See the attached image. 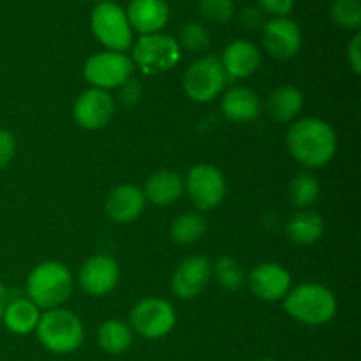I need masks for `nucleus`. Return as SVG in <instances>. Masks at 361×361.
<instances>
[{
  "label": "nucleus",
  "instance_id": "0eeeda50",
  "mask_svg": "<svg viewBox=\"0 0 361 361\" xmlns=\"http://www.w3.org/2000/svg\"><path fill=\"white\" fill-rule=\"evenodd\" d=\"M228 74L222 67L221 59L204 55L194 60L183 74V90L187 97L196 102H210L221 95L228 83Z\"/></svg>",
  "mask_w": 361,
  "mask_h": 361
},
{
  "label": "nucleus",
  "instance_id": "4be33fe9",
  "mask_svg": "<svg viewBox=\"0 0 361 361\" xmlns=\"http://www.w3.org/2000/svg\"><path fill=\"white\" fill-rule=\"evenodd\" d=\"M303 94L293 85H282L275 88L267 101V111L275 122H291L303 109Z\"/></svg>",
  "mask_w": 361,
  "mask_h": 361
},
{
  "label": "nucleus",
  "instance_id": "2f4dec72",
  "mask_svg": "<svg viewBox=\"0 0 361 361\" xmlns=\"http://www.w3.org/2000/svg\"><path fill=\"white\" fill-rule=\"evenodd\" d=\"M257 7L274 18L288 16L295 7V0H257Z\"/></svg>",
  "mask_w": 361,
  "mask_h": 361
},
{
  "label": "nucleus",
  "instance_id": "f8f14e48",
  "mask_svg": "<svg viewBox=\"0 0 361 361\" xmlns=\"http://www.w3.org/2000/svg\"><path fill=\"white\" fill-rule=\"evenodd\" d=\"M263 46L277 60H291L302 49V30L288 16L271 18L263 25Z\"/></svg>",
  "mask_w": 361,
  "mask_h": 361
},
{
  "label": "nucleus",
  "instance_id": "c9c22d12",
  "mask_svg": "<svg viewBox=\"0 0 361 361\" xmlns=\"http://www.w3.org/2000/svg\"><path fill=\"white\" fill-rule=\"evenodd\" d=\"M7 303H9V295H7L6 286L0 282V319H2V314H4V310H6Z\"/></svg>",
  "mask_w": 361,
  "mask_h": 361
},
{
  "label": "nucleus",
  "instance_id": "f257e3e1",
  "mask_svg": "<svg viewBox=\"0 0 361 361\" xmlns=\"http://www.w3.org/2000/svg\"><path fill=\"white\" fill-rule=\"evenodd\" d=\"M288 150L305 168H323L337 152L334 127L316 116H307L293 123L286 136Z\"/></svg>",
  "mask_w": 361,
  "mask_h": 361
},
{
  "label": "nucleus",
  "instance_id": "f03ea898",
  "mask_svg": "<svg viewBox=\"0 0 361 361\" xmlns=\"http://www.w3.org/2000/svg\"><path fill=\"white\" fill-rule=\"evenodd\" d=\"M337 298L326 286L305 282L289 289L284 298V310L298 323L321 326L330 323L337 314Z\"/></svg>",
  "mask_w": 361,
  "mask_h": 361
},
{
  "label": "nucleus",
  "instance_id": "cd10ccee",
  "mask_svg": "<svg viewBox=\"0 0 361 361\" xmlns=\"http://www.w3.org/2000/svg\"><path fill=\"white\" fill-rule=\"evenodd\" d=\"M176 41H178L180 49L183 48L189 53H196V55L207 53L212 44L207 28L201 23H194V21H189V23H185L180 28V34Z\"/></svg>",
  "mask_w": 361,
  "mask_h": 361
},
{
  "label": "nucleus",
  "instance_id": "393cba45",
  "mask_svg": "<svg viewBox=\"0 0 361 361\" xmlns=\"http://www.w3.org/2000/svg\"><path fill=\"white\" fill-rule=\"evenodd\" d=\"M207 231V222L196 212H189V214H182L176 217L171 224V238L175 243L180 245H190L196 243L201 236Z\"/></svg>",
  "mask_w": 361,
  "mask_h": 361
},
{
  "label": "nucleus",
  "instance_id": "6e6552de",
  "mask_svg": "<svg viewBox=\"0 0 361 361\" xmlns=\"http://www.w3.org/2000/svg\"><path fill=\"white\" fill-rule=\"evenodd\" d=\"M134 71V62L126 53L101 51L92 55L85 62L83 76L94 88L111 90L120 88L126 81L130 80Z\"/></svg>",
  "mask_w": 361,
  "mask_h": 361
},
{
  "label": "nucleus",
  "instance_id": "39448f33",
  "mask_svg": "<svg viewBox=\"0 0 361 361\" xmlns=\"http://www.w3.org/2000/svg\"><path fill=\"white\" fill-rule=\"evenodd\" d=\"M90 27L97 41L108 51L126 53L133 48V28L122 7L111 0L97 4L92 11Z\"/></svg>",
  "mask_w": 361,
  "mask_h": 361
},
{
  "label": "nucleus",
  "instance_id": "7c9ffc66",
  "mask_svg": "<svg viewBox=\"0 0 361 361\" xmlns=\"http://www.w3.org/2000/svg\"><path fill=\"white\" fill-rule=\"evenodd\" d=\"M16 155V140L13 133L0 129V169H6Z\"/></svg>",
  "mask_w": 361,
  "mask_h": 361
},
{
  "label": "nucleus",
  "instance_id": "ddd939ff",
  "mask_svg": "<svg viewBox=\"0 0 361 361\" xmlns=\"http://www.w3.org/2000/svg\"><path fill=\"white\" fill-rule=\"evenodd\" d=\"M120 281V267L108 254L88 257L80 268V286L87 295L106 296L116 288Z\"/></svg>",
  "mask_w": 361,
  "mask_h": 361
},
{
  "label": "nucleus",
  "instance_id": "7ed1b4c3",
  "mask_svg": "<svg viewBox=\"0 0 361 361\" xmlns=\"http://www.w3.org/2000/svg\"><path fill=\"white\" fill-rule=\"evenodd\" d=\"M73 293V275L59 261H44L30 271L27 279V298L39 309H56Z\"/></svg>",
  "mask_w": 361,
  "mask_h": 361
},
{
  "label": "nucleus",
  "instance_id": "20e7f679",
  "mask_svg": "<svg viewBox=\"0 0 361 361\" xmlns=\"http://www.w3.org/2000/svg\"><path fill=\"white\" fill-rule=\"evenodd\" d=\"M35 331L39 342L53 355L74 353L85 338V328L80 317L62 307L41 314Z\"/></svg>",
  "mask_w": 361,
  "mask_h": 361
},
{
  "label": "nucleus",
  "instance_id": "5701e85b",
  "mask_svg": "<svg viewBox=\"0 0 361 361\" xmlns=\"http://www.w3.org/2000/svg\"><path fill=\"white\" fill-rule=\"evenodd\" d=\"M286 235L298 245H312L324 235V221L314 210H298L286 224Z\"/></svg>",
  "mask_w": 361,
  "mask_h": 361
},
{
  "label": "nucleus",
  "instance_id": "4468645a",
  "mask_svg": "<svg viewBox=\"0 0 361 361\" xmlns=\"http://www.w3.org/2000/svg\"><path fill=\"white\" fill-rule=\"evenodd\" d=\"M210 279V261L203 256H190L176 267L171 277V291L182 300H192L207 289Z\"/></svg>",
  "mask_w": 361,
  "mask_h": 361
},
{
  "label": "nucleus",
  "instance_id": "bb28decb",
  "mask_svg": "<svg viewBox=\"0 0 361 361\" xmlns=\"http://www.w3.org/2000/svg\"><path fill=\"white\" fill-rule=\"evenodd\" d=\"M212 275L219 282V286L229 289V291H236V289H240L247 282L245 270L231 256L219 257L214 267H212Z\"/></svg>",
  "mask_w": 361,
  "mask_h": 361
},
{
  "label": "nucleus",
  "instance_id": "f704fd0d",
  "mask_svg": "<svg viewBox=\"0 0 361 361\" xmlns=\"http://www.w3.org/2000/svg\"><path fill=\"white\" fill-rule=\"evenodd\" d=\"M348 62L353 73L361 74V34H356L348 46Z\"/></svg>",
  "mask_w": 361,
  "mask_h": 361
},
{
  "label": "nucleus",
  "instance_id": "412c9836",
  "mask_svg": "<svg viewBox=\"0 0 361 361\" xmlns=\"http://www.w3.org/2000/svg\"><path fill=\"white\" fill-rule=\"evenodd\" d=\"M39 319H41V309L28 298L9 300L2 314L4 324L14 335H28L35 331Z\"/></svg>",
  "mask_w": 361,
  "mask_h": 361
},
{
  "label": "nucleus",
  "instance_id": "9b49d317",
  "mask_svg": "<svg viewBox=\"0 0 361 361\" xmlns=\"http://www.w3.org/2000/svg\"><path fill=\"white\" fill-rule=\"evenodd\" d=\"M115 115V99L108 90L88 88L78 95L73 106L74 122L87 130H99L108 126Z\"/></svg>",
  "mask_w": 361,
  "mask_h": 361
},
{
  "label": "nucleus",
  "instance_id": "b1692460",
  "mask_svg": "<svg viewBox=\"0 0 361 361\" xmlns=\"http://www.w3.org/2000/svg\"><path fill=\"white\" fill-rule=\"evenodd\" d=\"M97 344L108 355H122L133 344V328L120 319H108L99 326Z\"/></svg>",
  "mask_w": 361,
  "mask_h": 361
},
{
  "label": "nucleus",
  "instance_id": "a211bd4d",
  "mask_svg": "<svg viewBox=\"0 0 361 361\" xmlns=\"http://www.w3.org/2000/svg\"><path fill=\"white\" fill-rule=\"evenodd\" d=\"M228 78L233 80H243L249 78L259 69L261 66V51L256 44L245 39H236L226 46L221 59Z\"/></svg>",
  "mask_w": 361,
  "mask_h": 361
},
{
  "label": "nucleus",
  "instance_id": "c85d7f7f",
  "mask_svg": "<svg viewBox=\"0 0 361 361\" xmlns=\"http://www.w3.org/2000/svg\"><path fill=\"white\" fill-rule=\"evenodd\" d=\"M331 21L345 30H358L361 27L360 0H335L330 9Z\"/></svg>",
  "mask_w": 361,
  "mask_h": 361
},
{
  "label": "nucleus",
  "instance_id": "f3484780",
  "mask_svg": "<svg viewBox=\"0 0 361 361\" xmlns=\"http://www.w3.org/2000/svg\"><path fill=\"white\" fill-rule=\"evenodd\" d=\"M126 14L130 28L141 35L159 34L169 21V7L164 0H130Z\"/></svg>",
  "mask_w": 361,
  "mask_h": 361
},
{
  "label": "nucleus",
  "instance_id": "473e14b6",
  "mask_svg": "<svg viewBox=\"0 0 361 361\" xmlns=\"http://www.w3.org/2000/svg\"><path fill=\"white\" fill-rule=\"evenodd\" d=\"M240 23L247 30H257V28H263L267 21H264V13L259 7L249 6L240 13Z\"/></svg>",
  "mask_w": 361,
  "mask_h": 361
},
{
  "label": "nucleus",
  "instance_id": "4c0bfd02",
  "mask_svg": "<svg viewBox=\"0 0 361 361\" xmlns=\"http://www.w3.org/2000/svg\"><path fill=\"white\" fill-rule=\"evenodd\" d=\"M92 2H97V4H101V2H104V0H92Z\"/></svg>",
  "mask_w": 361,
  "mask_h": 361
},
{
  "label": "nucleus",
  "instance_id": "dca6fc26",
  "mask_svg": "<svg viewBox=\"0 0 361 361\" xmlns=\"http://www.w3.org/2000/svg\"><path fill=\"white\" fill-rule=\"evenodd\" d=\"M145 204H147V200H145L143 189L130 183H122L115 187L106 197L104 210L106 215L116 224H129L143 214Z\"/></svg>",
  "mask_w": 361,
  "mask_h": 361
},
{
  "label": "nucleus",
  "instance_id": "1a4fd4ad",
  "mask_svg": "<svg viewBox=\"0 0 361 361\" xmlns=\"http://www.w3.org/2000/svg\"><path fill=\"white\" fill-rule=\"evenodd\" d=\"M130 328L143 338L157 341L175 328L176 312L169 302L162 298H145L130 310Z\"/></svg>",
  "mask_w": 361,
  "mask_h": 361
},
{
  "label": "nucleus",
  "instance_id": "2eb2a0df",
  "mask_svg": "<svg viewBox=\"0 0 361 361\" xmlns=\"http://www.w3.org/2000/svg\"><path fill=\"white\" fill-rule=\"evenodd\" d=\"M249 288L263 302L284 300L291 289V274L279 263H259L249 274Z\"/></svg>",
  "mask_w": 361,
  "mask_h": 361
},
{
  "label": "nucleus",
  "instance_id": "72a5a7b5",
  "mask_svg": "<svg viewBox=\"0 0 361 361\" xmlns=\"http://www.w3.org/2000/svg\"><path fill=\"white\" fill-rule=\"evenodd\" d=\"M141 99V87L137 81L129 80L120 87V102L126 106H136Z\"/></svg>",
  "mask_w": 361,
  "mask_h": 361
},
{
  "label": "nucleus",
  "instance_id": "6ab92c4d",
  "mask_svg": "<svg viewBox=\"0 0 361 361\" xmlns=\"http://www.w3.org/2000/svg\"><path fill=\"white\" fill-rule=\"evenodd\" d=\"M222 113L226 118L233 123H249L254 122L261 115V99L252 88L235 87L228 90L221 102Z\"/></svg>",
  "mask_w": 361,
  "mask_h": 361
},
{
  "label": "nucleus",
  "instance_id": "423d86ee",
  "mask_svg": "<svg viewBox=\"0 0 361 361\" xmlns=\"http://www.w3.org/2000/svg\"><path fill=\"white\" fill-rule=\"evenodd\" d=\"M182 49L178 41L168 34H150L140 35L136 42H133V62L141 69V73L155 74L168 73L180 62Z\"/></svg>",
  "mask_w": 361,
  "mask_h": 361
},
{
  "label": "nucleus",
  "instance_id": "a878e982",
  "mask_svg": "<svg viewBox=\"0 0 361 361\" xmlns=\"http://www.w3.org/2000/svg\"><path fill=\"white\" fill-rule=\"evenodd\" d=\"M321 187L319 182L310 173H300L291 180L289 185V201L300 210H309L319 200Z\"/></svg>",
  "mask_w": 361,
  "mask_h": 361
},
{
  "label": "nucleus",
  "instance_id": "aec40b11",
  "mask_svg": "<svg viewBox=\"0 0 361 361\" xmlns=\"http://www.w3.org/2000/svg\"><path fill=\"white\" fill-rule=\"evenodd\" d=\"M183 192H185V185H183L182 176L175 171H168V169L154 173L147 180L143 189L145 200L154 204H159V207L175 203L176 200H180Z\"/></svg>",
  "mask_w": 361,
  "mask_h": 361
},
{
  "label": "nucleus",
  "instance_id": "c756f323",
  "mask_svg": "<svg viewBox=\"0 0 361 361\" xmlns=\"http://www.w3.org/2000/svg\"><path fill=\"white\" fill-rule=\"evenodd\" d=\"M200 14L210 23L224 25L235 16V0H200Z\"/></svg>",
  "mask_w": 361,
  "mask_h": 361
},
{
  "label": "nucleus",
  "instance_id": "e433bc0d",
  "mask_svg": "<svg viewBox=\"0 0 361 361\" xmlns=\"http://www.w3.org/2000/svg\"><path fill=\"white\" fill-rule=\"evenodd\" d=\"M259 361H277V360H271V358H263V360H259Z\"/></svg>",
  "mask_w": 361,
  "mask_h": 361
},
{
  "label": "nucleus",
  "instance_id": "9d476101",
  "mask_svg": "<svg viewBox=\"0 0 361 361\" xmlns=\"http://www.w3.org/2000/svg\"><path fill=\"white\" fill-rule=\"evenodd\" d=\"M183 185L194 207L201 212L214 210L226 197L224 175L212 164L194 166L183 180Z\"/></svg>",
  "mask_w": 361,
  "mask_h": 361
}]
</instances>
